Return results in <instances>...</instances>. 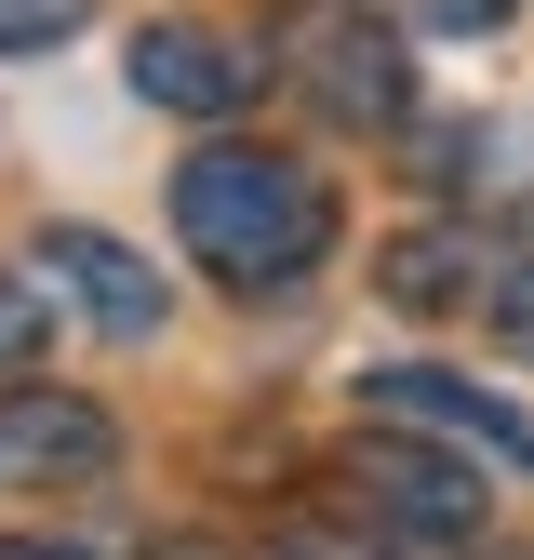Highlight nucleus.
Segmentation results:
<instances>
[{"label": "nucleus", "mask_w": 534, "mask_h": 560, "mask_svg": "<svg viewBox=\"0 0 534 560\" xmlns=\"http://www.w3.org/2000/svg\"><path fill=\"white\" fill-rule=\"evenodd\" d=\"M387 294H415V307H441V294H454V254H441V241H415V254L387 267Z\"/></svg>", "instance_id": "nucleus-10"}, {"label": "nucleus", "mask_w": 534, "mask_h": 560, "mask_svg": "<svg viewBox=\"0 0 534 560\" xmlns=\"http://www.w3.org/2000/svg\"><path fill=\"white\" fill-rule=\"evenodd\" d=\"M40 267H54V294L81 307L107 347H148V334H161V267L134 254V241H107V228H54Z\"/></svg>", "instance_id": "nucleus-5"}, {"label": "nucleus", "mask_w": 534, "mask_h": 560, "mask_svg": "<svg viewBox=\"0 0 534 560\" xmlns=\"http://www.w3.org/2000/svg\"><path fill=\"white\" fill-rule=\"evenodd\" d=\"M174 228L228 294H281V280H307L334 254V187L307 161H281V148L214 133L200 161H174Z\"/></svg>", "instance_id": "nucleus-1"}, {"label": "nucleus", "mask_w": 534, "mask_h": 560, "mask_svg": "<svg viewBox=\"0 0 534 560\" xmlns=\"http://www.w3.org/2000/svg\"><path fill=\"white\" fill-rule=\"evenodd\" d=\"M0 560H94V547H54V534H0Z\"/></svg>", "instance_id": "nucleus-14"}, {"label": "nucleus", "mask_w": 534, "mask_h": 560, "mask_svg": "<svg viewBox=\"0 0 534 560\" xmlns=\"http://www.w3.org/2000/svg\"><path fill=\"white\" fill-rule=\"evenodd\" d=\"M361 494L400 521V534H481V467H454V454H374L361 467Z\"/></svg>", "instance_id": "nucleus-7"}, {"label": "nucleus", "mask_w": 534, "mask_h": 560, "mask_svg": "<svg viewBox=\"0 0 534 560\" xmlns=\"http://www.w3.org/2000/svg\"><path fill=\"white\" fill-rule=\"evenodd\" d=\"M134 94L174 107V120H241L254 107V54L214 14H161V27H134Z\"/></svg>", "instance_id": "nucleus-4"}, {"label": "nucleus", "mask_w": 534, "mask_h": 560, "mask_svg": "<svg viewBox=\"0 0 534 560\" xmlns=\"http://www.w3.org/2000/svg\"><path fill=\"white\" fill-rule=\"evenodd\" d=\"M40 347H54V307H40V280H14V267H0V374H27Z\"/></svg>", "instance_id": "nucleus-8"}, {"label": "nucleus", "mask_w": 534, "mask_h": 560, "mask_svg": "<svg viewBox=\"0 0 534 560\" xmlns=\"http://www.w3.org/2000/svg\"><path fill=\"white\" fill-rule=\"evenodd\" d=\"M120 467L107 400L81 387H0V494H94Z\"/></svg>", "instance_id": "nucleus-3"}, {"label": "nucleus", "mask_w": 534, "mask_h": 560, "mask_svg": "<svg viewBox=\"0 0 534 560\" xmlns=\"http://www.w3.org/2000/svg\"><path fill=\"white\" fill-rule=\"evenodd\" d=\"M294 81H307L334 120H348V133H374V120H400L415 67H400V27H374V14H321L307 54H294Z\"/></svg>", "instance_id": "nucleus-6"}, {"label": "nucleus", "mask_w": 534, "mask_h": 560, "mask_svg": "<svg viewBox=\"0 0 534 560\" xmlns=\"http://www.w3.org/2000/svg\"><path fill=\"white\" fill-rule=\"evenodd\" d=\"M361 413L374 428H428V441H454L467 467H521L534 480V413L521 400H495V387H467V374H441V361H387V374H361Z\"/></svg>", "instance_id": "nucleus-2"}, {"label": "nucleus", "mask_w": 534, "mask_h": 560, "mask_svg": "<svg viewBox=\"0 0 534 560\" xmlns=\"http://www.w3.org/2000/svg\"><path fill=\"white\" fill-rule=\"evenodd\" d=\"M495 334L534 361V267H508V280H495Z\"/></svg>", "instance_id": "nucleus-11"}, {"label": "nucleus", "mask_w": 534, "mask_h": 560, "mask_svg": "<svg viewBox=\"0 0 534 560\" xmlns=\"http://www.w3.org/2000/svg\"><path fill=\"white\" fill-rule=\"evenodd\" d=\"M508 0H415V27H495Z\"/></svg>", "instance_id": "nucleus-12"}, {"label": "nucleus", "mask_w": 534, "mask_h": 560, "mask_svg": "<svg viewBox=\"0 0 534 560\" xmlns=\"http://www.w3.org/2000/svg\"><path fill=\"white\" fill-rule=\"evenodd\" d=\"M281 560H387V547H361V534H294Z\"/></svg>", "instance_id": "nucleus-13"}, {"label": "nucleus", "mask_w": 534, "mask_h": 560, "mask_svg": "<svg viewBox=\"0 0 534 560\" xmlns=\"http://www.w3.org/2000/svg\"><path fill=\"white\" fill-rule=\"evenodd\" d=\"M94 0H0V54H54V40H81Z\"/></svg>", "instance_id": "nucleus-9"}, {"label": "nucleus", "mask_w": 534, "mask_h": 560, "mask_svg": "<svg viewBox=\"0 0 534 560\" xmlns=\"http://www.w3.org/2000/svg\"><path fill=\"white\" fill-rule=\"evenodd\" d=\"M495 560H534V547H495Z\"/></svg>", "instance_id": "nucleus-15"}]
</instances>
